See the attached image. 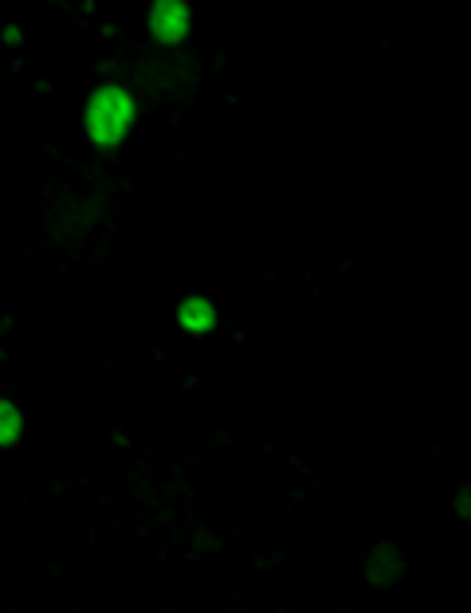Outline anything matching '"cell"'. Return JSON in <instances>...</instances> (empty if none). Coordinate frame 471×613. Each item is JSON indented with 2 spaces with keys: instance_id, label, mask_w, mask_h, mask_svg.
I'll return each instance as SVG.
<instances>
[{
  "instance_id": "obj_4",
  "label": "cell",
  "mask_w": 471,
  "mask_h": 613,
  "mask_svg": "<svg viewBox=\"0 0 471 613\" xmlns=\"http://www.w3.org/2000/svg\"><path fill=\"white\" fill-rule=\"evenodd\" d=\"M20 429H24V421H20L17 406H12V401H0V445H12V441H17Z\"/></svg>"
},
{
  "instance_id": "obj_1",
  "label": "cell",
  "mask_w": 471,
  "mask_h": 613,
  "mask_svg": "<svg viewBox=\"0 0 471 613\" xmlns=\"http://www.w3.org/2000/svg\"><path fill=\"white\" fill-rule=\"evenodd\" d=\"M130 122H134V99L122 86H99L86 103V134L94 139V146H119L126 139Z\"/></svg>"
},
{
  "instance_id": "obj_3",
  "label": "cell",
  "mask_w": 471,
  "mask_h": 613,
  "mask_svg": "<svg viewBox=\"0 0 471 613\" xmlns=\"http://www.w3.org/2000/svg\"><path fill=\"white\" fill-rule=\"evenodd\" d=\"M177 319H181V327L193 330V335H205V330H213L216 311H213V303L208 299H185L181 303Z\"/></svg>"
},
{
  "instance_id": "obj_2",
  "label": "cell",
  "mask_w": 471,
  "mask_h": 613,
  "mask_svg": "<svg viewBox=\"0 0 471 613\" xmlns=\"http://www.w3.org/2000/svg\"><path fill=\"white\" fill-rule=\"evenodd\" d=\"M150 32L162 43H181L188 35V4L185 0H154L150 9Z\"/></svg>"
}]
</instances>
